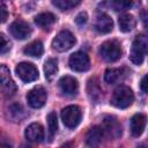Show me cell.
I'll list each match as a JSON object with an SVG mask.
<instances>
[{
    "label": "cell",
    "instance_id": "obj_10",
    "mask_svg": "<svg viewBox=\"0 0 148 148\" xmlns=\"http://www.w3.org/2000/svg\"><path fill=\"white\" fill-rule=\"evenodd\" d=\"M102 131L104 134H106L108 136H110L111 139H116L118 136H120L121 134V126L119 124V121L111 116H106L103 119L102 123Z\"/></svg>",
    "mask_w": 148,
    "mask_h": 148
},
{
    "label": "cell",
    "instance_id": "obj_31",
    "mask_svg": "<svg viewBox=\"0 0 148 148\" xmlns=\"http://www.w3.org/2000/svg\"><path fill=\"white\" fill-rule=\"evenodd\" d=\"M138 148H147V145L143 142V143H141V145H139L138 146Z\"/></svg>",
    "mask_w": 148,
    "mask_h": 148
},
{
    "label": "cell",
    "instance_id": "obj_18",
    "mask_svg": "<svg viewBox=\"0 0 148 148\" xmlns=\"http://www.w3.org/2000/svg\"><path fill=\"white\" fill-rule=\"evenodd\" d=\"M56 20H57L56 15L50 13V12L40 13V14L35 16V23L37 25H39L40 28H47V27L52 25L56 22Z\"/></svg>",
    "mask_w": 148,
    "mask_h": 148
},
{
    "label": "cell",
    "instance_id": "obj_1",
    "mask_svg": "<svg viewBox=\"0 0 148 148\" xmlns=\"http://www.w3.org/2000/svg\"><path fill=\"white\" fill-rule=\"evenodd\" d=\"M134 101L133 91L127 86H119L112 95L111 104L119 109H126L128 108Z\"/></svg>",
    "mask_w": 148,
    "mask_h": 148
},
{
    "label": "cell",
    "instance_id": "obj_9",
    "mask_svg": "<svg viewBox=\"0 0 148 148\" xmlns=\"http://www.w3.org/2000/svg\"><path fill=\"white\" fill-rule=\"evenodd\" d=\"M16 74L25 83L32 82V81L38 79V71L30 62H21V64H18L17 67H16Z\"/></svg>",
    "mask_w": 148,
    "mask_h": 148
},
{
    "label": "cell",
    "instance_id": "obj_3",
    "mask_svg": "<svg viewBox=\"0 0 148 148\" xmlns=\"http://www.w3.org/2000/svg\"><path fill=\"white\" fill-rule=\"evenodd\" d=\"M148 40L145 35H138L132 44V50L130 54V59L135 65H141L145 60V56L147 53Z\"/></svg>",
    "mask_w": 148,
    "mask_h": 148
},
{
    "label": "cell",
    "instance_id": "obj_17",
    "mask_svg": "<svg viewBox=\"0 0 148 148\" xmlns=\"http://www.w3.org/2000/svg\"><path fill=\"white\" fill-rule=\"evenodd\" d=\"M118 24H119V29L123 32H128L132 31L136 24L135 18L133 15L131 14H121L118 18Z\"/></svg>",
    "mask_w": 148,
    "mask_h": 148
},
{
    "label": "cell",
    "instance_id": "obj_2",
    "mask_svg": "<svg viewBox=\"0 0 148 148\" xmlns=\"http://www.w3.org/2000/svg\"><path fill=\"white\" fill-rule=\"evenodd\" d=\"M99 56L108 62H113L117 61L120 57H121V46L120 43L118 40L111 39V40H106L104 42L101 46H99Z\"/></svg>",
    "mask_w": 148,
    "mask_h": 148
},
{
    "label": "cell",
    "instance_id": "obj_20",
    "mask_svg": "<svg viewBox=\"0 0 148 148\" xmlns=\"http://www.w3.org/2000/svg\"><path fill=\"white\" fill-rule=\"evenodd\" d=\"M124 68H109L105 71L104 74V80L106 83H116L119 80H121L125 74H124Z\"/></svg>",
    "mask_w": 148,
    "mask_h": 148
},
{
    "label": "cell",
    "instance_id": "obj_11",
    "mask_svg": "<svg viewBox=\"0 0 148 148\" xmlns=\"http://www.w3.org/2000/svg\"><path fill=\"white\" fill-rule=\"evenodd\" d=\"M9 31H10L12 36L15 37L16 39H25L31 35L30 25L22 20L14 21L9 27Z\"/></svg>",
    "mask_w": 148,
    "mask_h": 148
},
{
    "label": "cell",
    "instance_id": "obj_12",
    "mask_svg": "<svg viewBox=\"0 0 148 148\" xmlns=\"http://www.w3.org/2000/svg\"><path fill=\"white\" fill-rule=\"evenodd\" d=\"M59 88L64 95L73 96L79 90V83H77V80L74 79L73 76L65 75L59 80Z\"/></svg>",
    "mask_w": 148,
    "mask_h": 148
},
{
    "label": "cell",
    "instance_id": "obj_26",
    "mask_svg": "<svg viewBox=\"0 0 148 148\" xmlns=\"http://www.w3.org/2000/svg\"><path fill=\"white\" fill-rule=\"evenodd\" d=\"M9 49H10V43H9V40H8L3 35H0V54L8 52Z\"/></svg>",
    "mask_w": 148,
    "mask_h": 148
},
{
    "label": "cell",
    "instance_id": "obj_27",
    "mask_svg": "<svg viewBox=\"0 0 148 148\" xmlns=\"http://www.w3.org/2000/svg\"><path fill=\"white\" fill-rule=\"evenodd\" d=\"M87 21H88V15H87L86 12H81V13H79V14L76 15V17H75V22H76V24H79V25H83V24H86Z\"/></svg>",
    "mask_w": 148,
    "mask_h": 148
},
{
    "label": "cell",
    "instance_id": "obj_28",
    "mask_svg": "<svg viewBox=\"0 0 148 148\" xmlns=\"http://www.w3.org/2000/svg\"><path fill=\"white\" fill-rule=\"evenodd\" d=\"M8 17V12L7 8L3 5H0V23H3Z\"/></svg>",
    "mask_w": 148,
    "mask_h": 148
},
{
    "label": "cell",
    "instance_id": "obj_15",
    "mask_svg": "<svg viewBox=\"0 0 148 148\" xmlns=\"http://www.w3.org/2000/svg\"><path fill=\"white\" fill-rule=\"evenodd\" d=\"M146 116L142 113H136L132 117L130 126H131V133L134 136H140L143 133V130L146 127Z\"/></svg>",
    "mask_w": 148,
    "mask_h": 148
},
{
    "label": "cell",
    "instance_id": "obj_29",
    "mask_svg": "<svg viewBox=\"0 0 148 148\" xmlns=\"http://www.w3.org/2000/svg\"><path fill=\"white\" fill-rule=\"evenodd\" d=\"M0 148H13V146L8 140L0 139Z\"/></svg>",
    "mask_w": 148,
    "mask_h": 148
},
{
    "label": "cell",
    "instance_id": "obj_7",
    "mask_svg": "<svg viewBox=\"0 0 148 148\" xmlns=\"http://www.w3.org/2000/svg\"><path fill=\"white\" fill-rule=\"evenodd\" d=\"M68 65L75 72H86L90 67V60H89V57L87 56V53L79 51V52L73 53L69 57Z\"/></svg>",
    "mask_w": 148,
    "mask_h": 148
},
{
    "label": "cell",
    "instance_id": "obj_8",
    "mask_svg": "<svg viewBox=\"0 0 148 148\" xmlns=\"http://www.w3.org/2000/svg\"><path fill=\"white\" fill-rule=\"evenodd\" d=\"M46 98H47L46 90L42 86H37V87L32 88L27 95V101H28L29 105L34 109L42 108L45 104Z\"/></svg>",
    "mask_w": 148,
    "mask_h": 148
},
{
    "label": "cell",
    "instance_id": "obj_23",
    "mask_svg": "<svg viewBox=\"0 0 148 148\" xmlns=\"http://www.w3.org/2000/svg\"><path fill=\"white\" fill-rule=\"evenodd\" d=\"M47 127H49V140L51 141L58 130V120L56 112H50L47 116Z\"/></svg>",
    "mask_w": 148,
    "mask_h": 148
},
{
    "label": "cell",
    "instance_id": "obj_4",
    "mask_svg": "<svg viewBox=\"0 0 148 148\" xmlns=\"http://www.w3.org/2000/svg\"><path fill=\"white\" fill-rule=\"evenodd\" d=\"M76 39L74 35L68 30H61L52 40V47L58 52H65L74 46Z\"/></svg>",
    "mask_w": 148,
    "mask_h": 148
},
{
    "label": "cell",
    "instance_id": "obj_5",
    "mask_svg": "<svg viewBox=\"0 0 148 148\" xmlns=\"http://www.w3.org/2000/svg\"><path fill=\"white\" fill-rule=\"evenodd\" d=\"M82 112L77 105H68L61 110V119L64 124L69 128L76 127L80 124Z\"/></svg>",
    "mask_w": 148,
    "mask_h": 148
},
{
    "label": "cell",
    "instance_id": "obj_22",
    "mask_svg": "<svg viewBox=\"0 0 148 148\" xmlns=\"http://www.w3.org/2000/svg\"><path fill=\"white\" fill-rule=\"evenodd\" d=\"M87 91H88V95H89V97L91 98V101L97 102V101L101 98L102 90H101L99 84H98V81H97L96 79H90V80L88 81Z\"/></svg>",
    "mask_w": 148,
    "mask_h": 148
},
{
    "label": "cell",
    "instance_id": "obj_32",
    "mask_svg": "<svg viewBox=\"0 0 148 148\" xmlns=\"http://www.w3.org/2000/svg\"><path fill=\"white\" fill-rule=\"evenodd\" d=\"M22 148H31L30 146H22Z\"/></svg>",
    "mask_w": 148,
    "mask_h": 148
},
{
    "label": "cell",
    "instance_id": "obj_21",
    "mask_svg": "<svg viewBox=\"0 0 148 148\" xmlns=\"http://www.w3.org/2000/svg\"><path fill=\"white\" fill-rule=\"evenodd\" d=\"M58 72V60L54 58H49L45 64H44V73H45V77L51 81L56 74Z\"/></svg>",
    "mask_w": 148,
    "mask_h": 148
},
{
    "label": "cell",
    "instance_id": "obj_25",
    "mask_svg": "<svg viewBox=\"0 0 148 148\" xmlns=\"http://www.w3.org/2000/svg\"><path fill=\"white\" fill-rule=\"evenodd\" d=\"M8 111H9V114H10L12 119H14L15 121L20 120L24 116V110H23L21 104H13V105H10Z\"/></svg>",
    "mask_w": 148,
    "mask_h": 148
},
{
    "label": "cell",
    "instance_id": "obj_14",
    "mask_svg": "<svg viewBox=\"0 0 148 148\" xmlns=\"http://www.w3.org/2000/svg\"><path fill=\"white\" fill-rule=\"evenodd\" d=\"M24 135L25 138L29 140V141H32V142H40L43 139H44V128L40 124L38 123H32L30 124L27 128H25V132H24Z\"/></svg>",
    "mask_w": 148,
    "mask_h": 148
},
{
    "label": "cell",
    "instance_id": "obj_16",
    "mask_svg": "<svg viewBox=\"0 0 148 148\" xmlns=\"http://www.w3.org/2000/svg\"><path fill=\"white\" fill-rule=\"evenodd\" d=\"M104 133L102 131L101 127L98 126H94L91 127L86 136V143L90 147V148H96L101 142H102V138H103Z\"/></svg>",
    "mask_w": 148,
    "mask_h": 148
},
{
    "label": "cell",
    "instance_id": "obj_19",
    "mask_svg": "<svg viewBox=\"0 0 148 148\" xmlns=\"http://www.w3.org/2000/svg\"><path fill=\"white\" fill-rule=\"evenodd\" d=\"M23 52L27 56H30L34 58H39L44 52V47H43V44L40 40H35V42L30 43L29 45H27L24 47Z\"/></svg>",
    "mask_w": 148,
    "mask_h": 148
},
{
    "label": "cell",
    "instance_id": "obj_13",
    "mask_svg": "<svg viewBox=\"0 0 148 148\" xmlns=\"http://www.w3.org/2000/svg\"><path fill=\"white\" fill-rule=\"evenodd\" d=\"M95 30L98 31L99 34H108L112 30L113 28V21L108 14H98L95 21Z\"/></svg>",
    "mask_w": 148,
    "mask_h": 148
},
{
    "label": "cell",
    "instance_id": "obj_6",
    "mask_svg": "<svg viewBox=\"0 0 148 148\" xmlns=\"http://www.w3.org/2000/svg\"><path fill=\"white\" fill-rule=\"evenodd\" d=\"M16 91V86L10 76L9 69L5 65H0V92L3 95H13Z\"/></svg>",
    "mask_w": 148,
    "mask_h": 148
},
{
    "label": "cell",
    "instance_id": "obj_30",
    "mask_svg": "<svg viewBox=\"0 0 148 148\" xmlns=\"http://www.w3.org/2000/svg\"><path fill=\"white\" fill-rule=\"evenodd\" d=\"M140 88L143 92H147V75H145L140 82Z\"/></svg>",
    "mask_w": 148,
    "mask_h": 148
},
{
    "label": "cell",
    "instance_id": "obj_24",
    "mask_svg": "<svg viewBox=\"0 0 148 148\" xmlns=\"http://www.w3.org/2000/svg\"><path fill=\"white\" fill-rule=\"evenodd\" d=\"M53 6L58 7L61 10H68L80 3L79 0H53L52 1Z\"/></svg>",
    "mask_w": 148,
    "mask_h": 148
}]
</instances>
